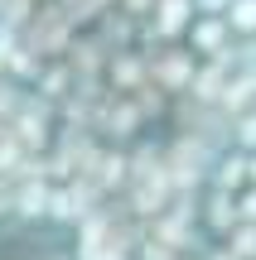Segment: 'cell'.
Returning a JSON list of instances; mask_svg holds the SVG:
<instances>
[{"label":"cell","instance_id":"1","mask_svg":"<svg viewBox=\"0 0 256 260\" xmlns=\"http://www.w3.org/2000/svg\"><path fill=\"white\" fill-rule=\"evenodd\" d=\"M222 140L218 135H203V130H179V135L164 145V169L174 178V193L179 198H198L203 178H213V164L222 154Z\"/></svg>","mask_w":256,"mask_h":260},{"label":"cell","instance_id":"2","mask_svg":"<svg viewBox=\"0 0 256 260\" xmlns=\"http://www.w3.org/2000/svg\"><path fill=\"white\" fill-rule=\"evenodd\" d=\"M53 121H58V106L53 102H44L39 92H24V102H19V111L10 116V135L19 140V149L24 154H48L53 149Z\"/></svg>","mask_w":256,"mask_h":260},{"label":"cell","instance_id":"3","mask_svg":"<svg viewBox=\"0 0 256 260\" xmlns=\"http://www.w3.org/2000/svg\"><path fill=\"white\" fill-rule=\"evenodd\" d=\"M19 34H24V44L34 48L44 63H53V58L68 53V44L77 39V29H73V19L63 15V5H58V0H48V5L34 10V19H29Z\"/></svg>","mask_w":256,"mask_h":260},{"label":"cell","instance_id":"4","mask_svg":"<svg viewBox=\"0 0 256 260\" xmlns=\"http://www.w3.org/2000/svg\"><path fill=\"white\" fill-rule=\"evenodd\" d=\"M97 154H102V140H97L92 130H58L53 149H48V174H53V183L92 174Z\"/></svg>","mask_w":256,"mask_h":260},{"label":"cell","instance_id":"5","mask_svg":"<svg viewBox=\"0 0 256 260\" xmlns=\"http://www.w3.org/2000/svg\"><path fill=\"white\" fill-rule=\"evenodd\" d=\"M193 217H198V198H174V207H164L160 217L145 222V236L174 246L179 255H198V226H193Z\"/></svg>","mask_w":256,"mask_h":260},{"label":"cell","instance_id":"6","mask_svg":"<svg viewBox=\"0 0 256 260\" xmlns=\"http://www.w3.org/2000/svg\"><path fill=\"white\" fill-rule=\"evenodd\" d=\"M102 188L92 178H68V183H53V198H48V222L53 226H77L82 217H92L102 207Z\"/></svg>","mask_w":256,"mask_h":260},{"label":"cell","instance_id":"7","mask_svg":"<svg viewBox=\"0 0 256 260\" xmlns=\"http://www.w3.org/2000/svg\"><path fill=\"white\" fill-rule=\"evenodd\" d=\"M198 19L193 0H155V15L140 24V39L150 48H169L179 34H189V24Z\"/></svg>","mask_w":256,"mask_h":260},{"label":"cell","instance_id":"8","mask_svg":"<svg viewBox=\"0 0 256 260\" xmlns=\"http://www.w3.org/2000/svg\"><path fill=\"white\" fill-rule=\"evenodd\" d=\"M193 73H198V58L189 48H160V53H150V87H160L164 96H189Z\"/></svg>","mask_w":256,"mask_h":260},{"label":"cell","instance_id":"9","mask_svg":"<svg viewBox=\"0 0 256 260\" xmlns=\"http://www.w3.org/2000/svg\"><path fill=\"white\" fill-rule=\"evenodd\" d=\"M39 73H44V58L24 44L19 29L0 24V77H5V82H19V87H34Z\"/></svg>","mask_w":256,"mask_h":260},{"label":"cell","instance_id":"10","mask_svg":"<svg viewBox=\"0 0 256 260\" xmlns=\"http://www.w3.org/2000/svg\"><path fill=\"white\" fill-rule=\"evenodd\" d=\"M63 63L73 68V77H77V82H106V63H111V48H106L97 34H77L73 44H68Z\"/></svg>","mask_w":256,"mask_h":260},{"label":"cell","instance_id":"11","mask_svg":"<svg viewBox=\"0 0 256 260\" xmlns=\"http://www.w3.org/2000/svg\"><path fill=\"white\" fill-rule=\"evenodd\" d=\"M232 73H237V58H232V48H227V53H218V58H203L198 73H193L189 102H198V106H218V96L227 92Z\"/></svg>","mask_w":256,"mask_h":260},{"label":"cell","instance_id":"12","mask_svg":"<svg viewBox=\"0 0 256 260\" xmlns=\"http://www.w3.org/2000/svg\"><path fill=\"white\" fill-rule=\"evenodd\" d=\"M145 82H150V53H140V48H121V53H111V63H106V87H111L116 96L140 92Z\"/></svg>","mask_w":256,"mask_h":260},{"label":"cell","instance_id":"13","mask_svg":"<svg viewBox=\"0 0 256 260\" xmlns=\"http://www.w3.org/2000/svg\"><path fill=\"white\" fill-rule=\"evenodd\" d=\"M232 39H237V34H232V24L222 15H198L189 24V53L193 58H218V53L232 48Z\"/></svg>","mask_w":256,"mask_h":260},{"label":"cell","instance_id":"14","mask_svg":"<svg viewBox=\"0 0 256 260\" xmlns=\"http://www.w3.org/2000/svg\"><path fill=\"white\" fill-rule=\"evenodd\" d=\"M82 178H92V183L102 188V198L126 193V178H131V154H126L121 145H102V154H97L92 174H82Z\"/></svg>","mask_w":256,"mask_h":260},{"label":"cell","instance_id":"15","mask_svg":"<svg viewBox=\"0 0 256 260\" xmlns=\"http://www.w3.org/2000/svg\"><path fill=\"white\" fill-rule=\"evenodd\" d=\"M48 198H53V178H19L10 217L15 222H48Z\"/></svg>","mask_w":256,"mask_h":260},{"label":"cell","instance_id":"16","mask_svg":"<svg viewBox=\"0 0 256 260\" xmlns=\"http://www.w3.org/2000/svg\"><path fill=\"white\" fill-rule=\"evenodd\" d=\"M251 183V154L237 145H227L218 154V164H213V188L218 193H242V188Z\"/></svg>","mask_w":256,"mask_h":260},{"label":"cell","instance_id":"17","mask_svg":"<svg viewBox=\"0 0 256 260\" xmlns=\"http://www.w3.org/2000/svg\"><path fill=\"white\" fill-rule=\"evenodd\" d=\"M39 96H44V102H68V96H73V87H77V77H73V68L63 63V58H53V63H44V73H39Z\"/></svg>","mask_w":256,"mask_h":260},{"label":"cell","instance_id":"18","mask_svg":"<svg viewBox=\"0 0 256 260\" xmlns=\"http://www.w3.org/2000/svg\"><path fill=\"white\" fill-rule=\"evenodd\" d=\"M251 106H256V77H247V73H232L227 92L218 96V111L227 116V121H237V116H247Z\"/></svg>","mask_w":256,"mask_h":260},{"label":"cell","instance_id":"19","mask_svg":"<svg viewBox=\"0 0 256 260\" xmlns=\"http://www.w3.org/2000/svg\"><path fill=\"white\" fill-rule=\"evenodd\" d=\"M135 29H140V19L121 15V10H106V15L97 19V39H102V44L111 48V53H121V48H131Z\"/></svg>","mask_w":256,"mask_h":260},{"label":"cell","instance_id":"20","mask_svg":"<svg viewBox=\"0 0 256 260\" xmlns=\"http://www.w3.org/2000/svg\"><path fill=\"white\" fill-rule=\"evenodd\" d=\"M203 226L227 236L232 226H237V193H218V188H213V193L203 198Z\"/></svg>","mask_w":256,"mask_h":260},{"label":"cell","instance_id":"21","mask_svg":"<svg viewBox=\"0 0 256 260\" xmlns=\"http://www.w3.org/2000/svg\"><path fill=\"white\" fill-rule=\"evenodd\" d=\"M222 19L232 24V34H237V39H256V0H232Z\"/></svg>","mask_w":256,"mask_h":260},{"label":"cell","instance_id":"22","mask_svg":"<svg viewBox=\"0 0 256 260\" xmlns=\"http://www.w3.org/2000/svg\"><path fill=\"white\" fill-rule=\"evenodd\" d=\"M222 241H227L232 260H256V222H237Z\"/></svg>","mask_w":256,"mask_h":260},{"label":"cell","instance_id":"23","mask_svg":"<svg viewBox=\"0 0 256 260\" xmlns=\"http://www.w3.org/2000/svg\"><path fill=\"white\" fill-rule=\"evenodd\" d=\"M34 10H39V0H0V24L24 29L29 19H34Z\"/></svg>","mask_w":256,"mask_h":260},{"label":"cell","instance_id":"24","mask_svg":"<svg viewBox=\"0 0 256 260\" xmlns=\"http://www.w3.org/2000/svg\"><path fill=\"white\" fill-rule=\"evenodd\" d=\"M232 145L247 149V154H256V106H251L247 116H237V121H232Z\"/></svg>","mask_w":256,"mask_h":260},{"label":"cell","instance_id":"25","mask_svg":"<svg viewBox=\"0 0 256 260\" xmlns=\"http://www.w3.org/2000/svg\"><path fill=\"white\" fill-rule=\"evenodd\" d=\"M131 96H135V106H140L145 121H155V116L164 111V92H160V87H150V82H145L140 92H131Z\"/></svg>","mask_w":256,"mask_h":260},{"label":"cell","instance_id":"26","mask_svg":"<svg viewBox=\"0 0 256 260\" xmlns=\"http://www.w3.org/2000/svg\"><path fill=\"white\" fill-rule=\"evenodd\" d=\"M19 102H24V87L19 82H5V77H0V121L10 125V116L19 111Z\"/></svg>","mask_w":256,"mask_h":260},{"label":"cell","instance_id":"27","mask_svg":"<svg viewBox=\"0 0 256 260\" xmlns=\"http://www.w3.org/2000/svg\"><path fill=\"white\" fill-rule=\"evenodd\" d=\"M135 260H179V251L164 241H155V236H145L140 246H135Z\"/></svg>","mask_w":256,"mask_h":260},{"label":"cell","instance_id":"28","mask_svg":"<svg viewBox=\"0 0 256 260\" xmlns=\"http://www.w3.org/2000/svg\"><path fill=\"white\" fill-rule=\"evenodd\" d=\"M19 159H24V149H19V140H15V135L5 130V135H0V178H5L10 169L19 164Z\"/></svg>","mask_w":256,"mask_h":260},{"label":"cell","instance_id":"29","mask_svg":"<svg viewBox=\"0 0 256 260\" xmlns=\"http://www.w3.org/2000/svg\"><path fill=\"white\" fill-rule=\"evenodd\" d=\"M232 58H237V73L256 77V39H242V44H232Z\"/></svg>","mask_w":256,"mask_h":260},{"label":"cell","instance_id":"30","mask_svg":"<svg viewBox=\"0 0 256 260\" xmlns=\"http://www.w3.org/2000/svg\"><path fill=\"white\" fill-rule=\"evenodd\" d=\"M58 5H63V15L73 19V29L92 24V0H58Z\"/></svg>","mask_w":256,"mask_h":260},{"label":"cell","instance_id":"31","mask_svg":"<svg viewBox=\"0 0 256 260\" xmlns=\"http://www.w3.org/2000/svg\"><path fill=\"white\" fill-rule=\"evenodd\" d=\"M73 260H135V255L121 246H97V251H73Z\"/></svg>","mask_w":256,"mask_h":260},{"label":"cell","instance_id":"32","mask_svg":"<svg viewBox=\"0 0 256 260\" xmlns=\"http://www.w3.org/2000/svg\"><path fill=\"white\" fill-rule=\"evenodd\" d=\"M237 222H256V183H247L237 193Z\"/></svg>","mask_w":256,"mask_h":260},{"label":"cell","instance_id":"33","mask_svg":"<svg viewBox=\"0 0 256 260\" xmlns=\"http://www.w3.org/2000/svg\"><path fill=\"white\" fill-rule=\"evenodd\" d=\"M116 10H121V15H131V19H140V24H145V19L155 15V0H121Z\"/></svg>","mask_w":256,"mask_h":260},{"label":"cell","instance_id":"34","mask_svg":"<svg viewBox=\"0 0 256 260\" xmlns=\"http://www.w3.org/2000/svg\"><path fill=\"white\" fill-rule=\"evenodd\" d=\"M227 5H232V0H193L198 15H227Z\"/></svg>","mask_w":256,"mask_h":260},{"label":"cell","instance_id":"35","mask_svg":"<svg viewBox=\"0 0 256 260\" xmlns=\"http://www.w3.org/2000/svg\"><path fill=\"white\" fill-rule=\"evenodd\" d=\"M10 203H15V183H10V178H0V222L10 217Z\"/></svg>","mask_w":256,"mask_h":260},{"label":"cell","instance_id":"36","mask_svg":"<svg viewBox=\"0 0 256 260\" xmlns=\"http://www.w3.org/2000/svg\"><path fill=\"white\" fill-rule=\"evenodd\" d=\"M198 260H232L227 246H218V251H198Z\"/></svg>","mask_w":256,"mask_h":260},{"label":"cell","instance_id":"37","mask_svg":"<svg viewBox=\"0 0 256 260\" xmlns=\"http://www.w3.org/2000/svg\"><path fill=\"white\" fill-rule=\"evenodd\" d=\"M251 183H256V154H251Z\"/></svg>","mask_w":256,"mask_h":260},{"label":"cell","instance_id":"38","mask_svg":"<svg viewBox=\"0 0 256 260\" xmlns=\"http://www.w3.org/2000/svg\"><path fill=\"white\" fill-rule=\"evenodd\" d=\"M44 260H68V255H44Z\"/></svg>","mask_w":256,"mask_h":260},{"label":"cell","instance_id":"39","mask_svg":"<svg viewBox=\"0 0 256 260\" xmlns=\"http://www.w3.org/2000/svg\"><path fill=\"white\" fill-rule=\"evenodd\" d=\"M179 260H198V255H179Z\"/></svg>","mask_w":256,"mask_h":260},{"label":"cell","instance_id":"40","mask_svg":"<svg viewBox=\"0 0 256 260\" xmlns=\"http://www.w3.org/2000/svg\"><path fill=\"white\" fill-rule=\"evenodd\" d=\"M0 135H5V121H0Z\"/></svg>","mask_w":256,"mask_h":260}]
</instances>
